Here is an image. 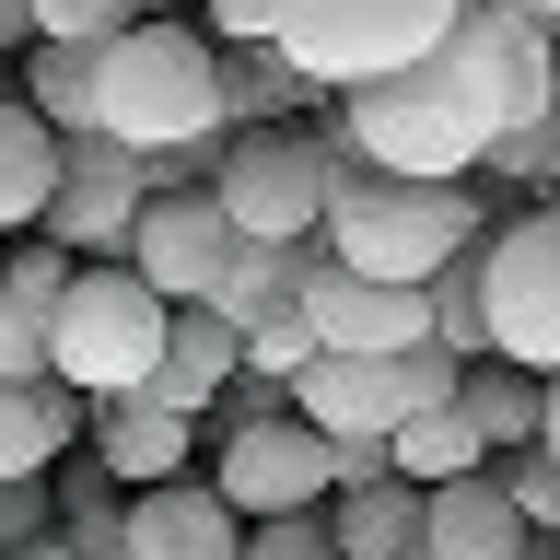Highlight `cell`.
Segmentation results:
<instances>
[{
	"label": "cell",
	"instance_id": "obj_1",
	"mask_svg": "<svg viewBox=\"0 0 560 560\" xmlns=\"http://www.w3.org/2000/svg\"><path fill=\"white\" fill-rule=\"evenodd\" d=\"M94 140L117 152H210L222 140V47L175 12H140L94 59Z\"/></svg>",
	"mask_w": 560,
	"mask_h": 560
},
{
	"label": "cell",
	"instance_id": "obj_2",
	"mask_svg": "<svg viewBox=\"0 0 560 560\" xmlns=\"http://www.w3.org/2000/svg\"><path fill=\"white\" fill-rule=\"evenodd\" d=\"M339 152V140H327ZM490 222H479V187H397V175H362L339 164L327 175V210H315V257L350 280H385V292H420V280L467 257Z\"/></svg>",
	"mask_w": 560,
	"mask_h": 560
},
{
	"label": "cell",
	"instance_id": "obj_3",
	"mask_svg": "<svg viewBox=\"0 0 560 560\" xmlns=\"http://www.w3.org/2000/svg\"><path fill=\"white\" fill-rule=\"evenodd\" d=\"M467 0H269V59L304 70L315 94L339 105L362 82H397L455 35Z\"/></svg>",
	"mask_w": 560,
	"mask_h": 560
},
{
	"label": "cell",
	"instance_id": "obj_4",
	"mask_svg": "<svg viewBox=\"0 0 560 560\" xmlns=\"http://www.w3.org/2000/svg\"><path fill=\"white\" fill-rule=\"evenodd\" d=\"M549 59H560V47L525 24L514 0H467L455 35L420 59V82L444 94V117L479 140V152H502V140H525L537 117H549Z\"/></svg>",
	"mask_w": 560,
	"mask_h": 560
},
{
	"label": "cell",
	"instance_id": "obj_5",
	"mask_svg": "<svg viewBox=\"0 0 560 560\" xmlns=\"http://www.w3.org/2000/svg\"><path fill=\"white\" fill-rule=\"evenodd\" d=\"M164 315L117 257L105 269H70L59 315H47V385H70L82 409H117V397H140L152 385V362H164Z\"/></svg>",
	"mask_w": 560,
	"mask_h": 560
},
{
	"label": "cell",
	"instance_id": "obj_6",
	"mask_svg": "<svg viewBox=\"0 0 560 560\" xmlns=\"http://www.w3.org/2000/svg\"><path fill=\"white\" fill-rule=\"evenodd\" d=\"M327 129H234L210 140V210L234 222V245H315V210H327Z\"/></svg>",
	"mask_w": 560,
	"mask_h": 560
},
{
	"label": "cell",
	"instance_id": "obj_7",
	"mask_svg": "<svg viewBox=\"0 0 560 560\" xmlns=\"http://www.w3.org/2000/svg\"><path fill=\"white\" fill-rule=\"evenodd\" d=\"M479 315H490V362L560 374V199L479 234Z\"/></svg>",
	"mask_w": 560,
	"mask_h": 560
},
{
	"label": "cell",
	"instance_id": "obj_8",
	"mask_svg": "<svg viewBox=\"0 0 560 560\" xmlns=\"http://www.w3.org/2000/svg\"><path fill=\"white\" fill-rule=\"evenodd\" d=\"M327 444H315L304 420H245L222 432V467H210V502L234 525H292V514H327Z\"/></svg>",
	"mask_w": 560,
	"mask_h": 560
},
{
	"label": "cell",
	"instance_id": "obj_9",
	"mask_svg": "<svg viewBox=\"0 0 560 560\" xmlns=\"http://www.w3.org/2000/svg\"><path fill=\"white\" fill-rule=\"evenodd\" d=\"M117 269L152 292V304H210L222 292V269H234V222L210 210V187H187V199H140V222H129V257Z\"/></svg>",
	"mask_w": 560,
	"mask_h": 560
},
{
	"label": "cell",
	"instance_id": "obj_10",
	"mask_svg": "<svg viewBox=\"0 0 560 560\" xmlns=\"http://www.w3.org/2000/svg\"><path fill=\"white\" fill-rule=\"evenodd\" d=\"M129 222H140V164L117 140H59V199L35 245H59L70 269H105V257H129Z\"/></svg>",
	"mask_w": 560,
	"mask_h": 560
},
{
	"label": "cell",
	"instance_id": "obj_11",
	"mask_svg": "<svg viewBox=\"0 0 560 560\" xmlns=\"http://www.w3.org/2000/svg\"><path fill=\"white\" fill-rule=\"evenodd\" d=\"M304 339L327 362H397V350L432 339V315H420V292H385V280H350L315 257L304 269Z\"/></svg>",
	"mask_w": 560,
	"mask_h": 560
},
{
	"label": "cell",
	"instance_id": "obj_12",
	"mask_svg": "<svg viewBox=\"0 0 560 560\" xmlns=\"http://www.w3.org/2000/svg\"><path fill=\"white\" fill-rule=\"evenodd\" d=\"M82 444L117 490H164V479H199V420L152 409V397H117V409H82Z\"/></svg>",
	"mask_w": 560,
	"mask_h": 560
},
{
	"label": "cell",
	"instance_id": "obj_13",
	"mask_svg": "<svg viewBox=\"0 0 560 560\" xmlns=\"http://www.w3.org/2000/svg\"><path fill=\"white\" fill-rule=\"evenodd\" d=\"M245 525L210 502V479H164V490H129L117 514V560H234Z\"/></svg>",
	"mask_w": 560,
	"mask_h": 560
},
{
	"label": "cell",
	"instance_id": "obj_14",
	"mask_svg": "<svg viewBox=\"0 0 560 560\" xmlns=\"http://www.w3.org/2000/svg\"><path fill=\"white\" fill-rule=\"evenodd\" d=\"M537 537H525V514L502 502V479H444L420 490V560H525Z\"/></svg>",
	"mask_w": 560,
	"mask_h": 560
},
{
	"label": "cell",
	"instance_id": "obj_15",
	"mask_svg": "<svg viewBox=\"0 0 560 560\" xmlns=\"http://www.w3.org/2000/svg\"><path fill=\"white\" fill-rule=\"evenodd\" d=\"M245 374V350H234V327L210 304H187V315H164V362H152V409H175V420H210V397Z\"/></svg>",
	"mask_w": 560,
	"mask_h": 560
},
{
	"label": "cell",
	"instance_id": "obj_16",
	"mask_svg": "<svg viewBox=\"0 0 560 560\" xmlns=\"http://www.w3.org/2000/svg\"><path fill=\"white\" fill-rule=\"evenodd\" d=\"M304 269H315V245H234V269H222L210 315H222L234 339H257V327H292V315H304Z\"/></svg>",
	"mask_w": 560,
	"mask_h": 560
},
{
	"label": "cell",
	"instance_id": "obj_17",
	"mask_svg": "<svg viewBox=\"0 0 560 560\" xmlns=\"http://www.w3.org/2000/svg\"><path fill=\"white\" fill-rule=\"evenodd\" d=\"M70 444H82V397L70 385H0V490L47 479Z\"/></svg>",
	"mask_w": 560,
	"mask_h": 560
},
{
	"label": "cell",
	"instance_id": "obj_18",
	"mask_svg": "<svg viewBox=\"0 0 560 560\" xmlns=\"http://www.w3.org/2000/svg\"><path fill=\"white\" fill-rule=\"evenodd\" d=\"M327 549L339 560H420V490L409 479H374V490H327Z\"/></svg>",
	"mask_w": 560,
	"mask_h": 560
},
{
	"label": "cell",
	"instance_id": "obj_19",
	"mask_svg": "<svg viewBox=\"0 0 560 560\" xmlns=\"http://www.w3.org/2000/svg\"><path fill=\"white\" fill-rule=\"evenodd\" d=\"M59 199V140L35 129L24 94H0V234H35Z\"/></svg>",
	"mask_w": 560,
	"mask_h": 560
},
{
	"label": "cell",
	"instance_id": "obj_20",
	"mask_svg": "<svg viewBox=\"0 0 560 560\" xmlns=\"http://www.w3.org/2000/svg\"><path fill=\"white\" fill-rule=\"evenodd\" d=\"M455 420L479 432V455H525V444H537V374L467 362V374H455Z\"/></svg>",
	"mask_w": 560,
	"mask_h": 560
},
{
	"label": "cell",
	"instance_id": "obj_21",
	"mask_svg": "<svg viewBox=\"0 0 560 560\" xmlns=\"http://www.w3.org/2000/svg\"><path fill=\"white\" fill-rule=\"evenodd\" d=\"M490 455H479V432L455 409H420V420H397L385 432V479H409V490H444V479H479Z\"/></svg>",
	"mask_w": 560,
	"mask_h": 560
},
{
	"label": "cell",
	"instance_id": "obj_22",
	"mask_svg": "<svg viewBox=\"0 0 560 560\" xmlns=\"http://www.w3.org/2000/svg\"><path fill=\"white\" fill-rule=\"evenodd\" d=\"M94 59L105 47H24V105L47 140H94Z\"/></svg>",
	"mask_w": 560,
	"mask_h": 560
},
{
	"label": "cell",
	"instance_id": "obj_23",
	"mask_svg": "<svg viewBox=\"0 0 560 560\" xmlns=\"http://www.w3.org/2000/svg\"><path fill=\"white\" fill-rule=\"evenodd\" d=\"M420 315H432V350L444 362H490V315H479V245L444 257V269L420 280Z\"/></svg>",
	"mask_w": 560,
	"mask_h": 560
},
{
	"label": "cell",
	"instance_id": "obj_24",
	"mask_svg": "<svg viewBox=\"0 0 560 560\" xmlns=\"http://www.w3.org/2000/svg\"><path fill=\"white\" fill-rule=\"evenodd\" d=\"M24 12H35V47H117L140 24L129 0H24Z\"/></svg>",
	"mask_w": 560,
	"mask_h": 560
},
{
	"label": "cell",
	"instance_id": "obj_25",
	"mask_svg": "<svg viewBox=\"0 0 560 560\" xmlns=\"http://www.w3.org/2000/svg\"><path fill=\"white\" fill-rule=\"evenodd\" d=\"M490 479H502V502L525 514V537L549 549V537H560V467H549L537 444H525V455H490Z\"/></svg>",
	"mask_w": 560,
	"mask_h": 560
},
{
	"label": "cell",
	"instance_id": "obj_26",
	"mask_svg": "<svg viewBox=\"0 0 560 560\" xmlns=\"http://www.w3.org/2000/svg\"><path fill=\"white\" fill-rule=\"evenodd\" d=\"M47 315L59 304H35V292L0 280V385H47Z\"/></svg>",
	"mask_w": 560,
	"mask_h": 560
},
{
	"label": "cell",
	"instance_id": "obj_27",
	"mask_svg": "<svg viewBox=\"0 0 560 560\" xmlns=\"http://www.w3.org/2000/svg\"><path fill=\"white\" fill-rule=\"evenodd\" d=\"M47 525H59V502H47V479H24V490H0V560H24V549H47Z\"/></svg>",
	"mask_w": 560,
	"mask_h": 560
},
{
	"label": "cell",
	"instance_id": "obj_28",
	"mask_svg": "<svg viewBox=\"0 0 560 560\" xmlns=\"http://www.w3.org/2000/svg\"><path fill=\"white\" fill-rule=\"evenodd\" d=\"M234 560H339V549H327V525H315V514H292V525H245Z\"/></svg>",
	"mask_w": 560,
	"mask_h": 560
},
{
	"label": "cell",
	"instance_id": "obj_29",
	"mask_svg": "<svg viewBox=\"0 0 560 560\" xmlns=\"http://www.w3.org/2000/svg\"><path fill=\"white\" fill-rule=\"evenodd\" d=\"M210 12V47H269V0H199Z\"/></svg>",
	"mask_w": 560,
	"mask_h": 560
},
{
	"label": "cell",
	"instance_id": "obj_30",
	"mask_svg": "<svg viewBox=\"0 0 560 560\" xmlns=\"http://www.w3.org/2000/svg\"><path fill=\"white\" fill-rule=\"evenodd\" d=\"M537 455L560 467V374H537Z\"/></svg>",
	"mask_w": 560,
	"mask_h": 560
},
{
	"label": "cell",
	"instance_id": "obj_31",
	"mask_svg": "<svg viewBox=\"0 0 560 560\" xmlns=\"http://www.w3.org/2000/svg\"><path fill=\"white\" fill-rule=\"evenodd\" d=\"M24 47H35V12H24V0H0V59H24Z\"/></svg>",
	"mask_w": 560,
	"mask_h": 560
},
{
	"label": "cell",
	"instance_id": "obj_32",
	"mask_svg": "<svg viewBox=\"0 0 560 560\" xmlns=\"http://www.w3.org/2000/svg\"><path fill=\"white\" fill-rule=\"evenodd\" d=\"M514 12H525V24H537V35L560 47V0H514Z\"/></svg>",
	"mask_w": 560,
	"mask_h": 560
},
{
	"label": "cell",
	"instance_id": "obj_33",
	"mask_svg": "<svg viewBox=\"0 0 560 560\" xmlns=\"http://www.w3.org/2000/svg\"><path fill=\"white\" fill-rule=\"evenodd\" d=\"M129 12H175V0H129Z\"/></svg>",
	"mask_w": 560,
	"mask_h": 560
},
{
	"label": "cell",
	"instance_id": "obj_34",
	"mask_svg": "<svg viewBox=\"0 0 560 560\" xmlns=\"http://www.w3.org/2000/svg\"><path fill=\"white\" fill-rule=\"evenodd\" d=\"M549 105H560V59H549Z\"/></svg>",
	"mask_w": 560,
	"mask_h": 560
},
{
	"label": "cell",
	"instance_id": "obj_35",
	"mask_svg": "<svg viewBox=\"0 0 560 560\" xmlns=\"http://www.w3.org/2000/svg\"><path fill=\"white\" fill-rule=\"evenodd\" d=\"M24 560H59V549H24Z\"/></svg>",
	"mask_w": 560,
	"mask_h": 560
},
{
	"label": "cell",
	"instance_id": "obj_36",
	"mask_svg": "<svg viewBox=\"0 0 560 560\" xmlns=\"http://www.w3.org/2000/svg\"><path fill=\"white\" fill-rule=\"evenodd\" d=\"M525 560H549V549H525Z\"/></svg>",
	"mask_w": 560,
	"mask_h": 560
}]
</instances>
